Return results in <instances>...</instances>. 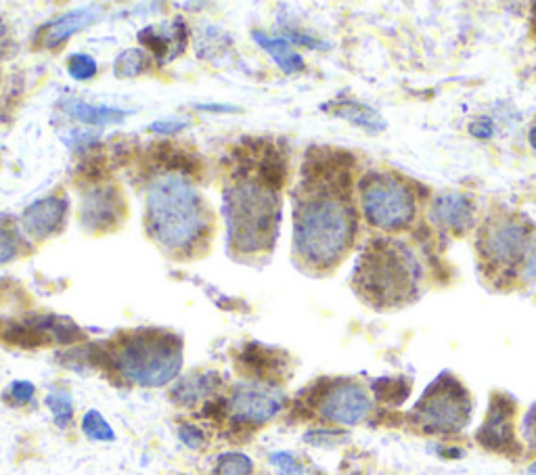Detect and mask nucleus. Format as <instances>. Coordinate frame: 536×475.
<instances>
[{"instance_id": "20", "label": "nucleus", "mask_w": 536, "mask_h": 475, "mask_svg": "<svg viewBox=\"0 0 536 475\" xmlns=\"http://www.w3.org/2000/svg\"><path fill=\"white\" fill-rule=\"evenodd\" d=\"M63 111L67 116H72L74 120L88 124V126H109V124H122L128 116V111L118 109V107H107V105H91L76 99H67L61 103Z\"/></svg>"}, {"instance_id": "34", "label": "nucleus", "mask_w": 536, "mask_h": 475, "mask_svg": "<svg viewBox=\"0 0 536 475\" xmlns=\"http://www.w3.org/2000/svg\"><path fill=\"white\" fill-rule=\"evenodd\" d=\"M178 438H181V442L189 448H201L206 442V436L201 429L193 423H183L181 427H178Z\"/></svg>"}, {"instance_id": "12", "label": "nucleus", "mask_w": 536, "mask_h": 475, "mask_svg": "<svg viewBox=\"0 0 536 475\" xmlns=\"http://www.w3.org/2000/svg\"><path fill=\"white\" fill-rule=\"evenodd\" d=\"M126 216V201L122 191L114 185H93L82 197L80 222L86 231L107 233L114 231Z\"/></svg>"}, {"instance_id": "5", "label": "nucleus", "mask_w": 536, "mask_h": 475, "mask_svg": "<svg viewBox=\"0 0 536 475\" xmlns=\"http://www.w3.org/2000/svg\"><path fill=\"white\" fill-rule=\"evenodd\" d=\"M107 360L122 377L143 388H162L183 367V344L174 333L139 329L122 335L107 352Z\"/></svg>"}, {"instance_id": "26", "label": "nucleus", "mask_w": 536, "mask_h": 475, "mask_svg": "<svg viewBox=\"0 0 536 475\" xmlns=\"http://www.w3.org/2000/svg\"><path fill=\"white\" fill-rule=\"evenodd\" d=\"M373 392L382 402L400 404V402L407 400V396L411 392V383H407L402 377H396V379L384 377V379L373 381Z\"/></svg>"}, {"instance_id": "42", "label": "nucleus", "mask_w": 536, "mask_h": 475, "mask_svg": "<svg viewBox=\"0 0 536 475\" xmlns=\"http://www.w3.org/2000/svg\"><path fill=\"white\" fill-rule=\"evenodd\" d=\"M534 26H536V24H534ZM534 30H536V28H534Z\"/></svg>"}, {"instance_id": "19", "label": "nucleus", "mask_w": 536, "mask_h": 475, "mask_svg": "<svg viewBox=\"0 0 536 475\" xmlns=\"http://www.w3.org/2000/svg\"><path fill=\"white\" fill-rule=\"evenodd\" d=\"M241 365L245 367V371H250L256 377V381L271 383L273 379L283 375L287 360L273 348H266L262 344H250L241 352Z\"/></svg>"}, {"instance_id": "1", "label": "nucleus", "mask_w": 536, "mask_h": 475, "mask_svg": "<svg viewBox=\"0 0 536 475\" xmlns=\"http://www.w3.org/2000/svg\"><path fill=\"white\" fill-rule=\"evenodd\" d=\"M352 185L300 183L294 210V250L315 270L338 266L354 245L359 218L350 201Z\"/></svg>"}, {"instance_id": "9", "label": "nucleus", "mask_w": 536, "mask_h": 475, "mask_svg": "<svg viewBox=\"0 0 536 475\" xmlns=\"http://www.w3.org/2000/svg\"><path fill=\"white\" fill-rule=\"evenodd\" d=\"M310 404L315 406L321 419L338 425H359L373 409L367 390L352 379L319 381L312 390Z\"/></svg>"}, {"instance_id": "2", "label": "nucleus", "mask_w": 536, "mask_h": 475, "mask_svg": "<svg viewBox=\"0 0 536 475\" xmlns=\"http://www.w3.org/2000/svg\"><path fill=\"white\" fill-rule=\"evenodd\" d=\"M147 231L155 243L174 254H191L212 233V216L187 178L166 174L147 191Z\"/></svg>"}, {"instance_id": "37", "label": "nucleus", "mask_w": 536, "mask_h": 475, "mask_svg": "<svg viewBox=\"0 0 536 475\" xmlns=\"http://www.w3.org/2000/svg\"><path fill=\"white\" fill-rule=\"evenodd\" d=\"M522 436L530 448H536V402L530 406L522 421Z\"/></svg>"}, {"instance_id": "13", "label": "nucleus", "mask_w": 536, "mask_h": 475, "mask_svg": "<svg viewBox=\"0 0 536 475\" xmlns=\"http://www.w3.org/2000/svg\"><path fill=\"white\" fill-rule=\"evenodd\" d=\"M67 210H70L67 197L49 195V197L34 201L32 206L24 210V214H21V224H24V231L30 237L44 241L61 231Z\"/></svg>"}, {"instance_id": "31", "label": "nucleus", "mask_w": 536, "mask_h": 475, "mask_svg": "<svg viewBox=\"0 0 536 475\" xmlns=\"http://www.w3.org/2000/svg\"><path fill=\"white\" fill-rule=\"evenodd\" d=\"M344 440H346V434L338 432V429H312V432H308L304 436V442H308L312 446H319V448L338 446Z\"/></svg>"}, {"instance_id": "14", "label": "nucleus", "mask_w": 536, "mask_h": 475, "mask_svg": "<svg viewBox=\"0 0 536 475\" xmlns=\"http://www.w3.org/2000/svg\"><path fill=\"white\" fill-rule=\"evenodd\" d=\"M474 201L465 193H442L432 201L430 220L440 231L465 235L474 226Z\"/></svg>"}, {"instance_id": "36", "label": "nucleus", "mask_w": 536, "mask_h": 475, "mask_svg": "<svg viewBox=\"0 0 536 475\" xmlns=\"http://www.w3.org/2000/svg\"><path fill=\"white\" fill-rule=\"evenodd\" d=\"M469 134H472V137H476V139H480V141L493 139L495 124L490 118H478V120H474L472 124H469Z\"/></svg>"}, {"instance_id": "16", "label": "nucleus", "mask_w": 536, "mask_h": 475, "mask_svg": "<svg viewBox=\"0 0 536 475\" xmlns=\"http://www.w3.org/2000/svg\"><path fill=\"white\" fill-rule=\"evenodd\" d=\"M149 160L151 164L160 166L176 176H199L201 168H204V162H201V157L195 155L193 151L174 145V143H155L149 151Z\"/></svg>"}, {"instance_id": "22", "label": "nucleus", "mask_w": 536, "mask_h": 475, "mask_svg": "<svg viewBox=\"0 0 536 475\" xmlns=\"http://www.w3.org/2000/svg\"><path fill=\"white\" fill-rule=\"evenodd\" d=\"M220 386V377L216 373H195L183 377L172 390V400L181 406H193L199 398L210 396Z\"/></svg>"}, {"instance_id": "10", "label": "nucleus", "mask_w": 536, "mask_h": 475, "mask_svg": "<svg viewBox=\"0 0 536 475\" xmlns=\"http://www.w3.org/2000/svg\"><path fill=\"white\" fill-rule=\"evenodd\" d=\"M516 413L518 404L509 394L503 392L493 394L484 423L476 434L480 446L511 459L518 457L522 452V446L516 436Z\"/></svg>"}, {"instance_id": "28", "label": "nucleus", "mask_w": 536, "mask_h": 475, "mask_svg": "<svg viewBox=\"0 0 536 475\" xmlns=\"http://www.w3.org/2000/svg\"><path fill=\"white\" fill-rule=\"evenodd\" d=\"M82 432L93 442H114L116 434L99 411H88L82 419Z\"/></svg>"}, {"instance_id": "3", "label": "nucleus", "mask_w": 536, "mask_h": 475, "mask_svg": "<svg viewBox=\"0 0 536 475\" xmlns=\"http://www.w3.org/2000/svg\"><path fill=\"white\" fill-rule=\"evenodd\" d=\"M421 266L407 243L390 237L367 241L356 260L352 285L377 310L407 306L419 296Z\"/></svg>"}, {"instance_id": "32", "label": "nucleus", "mask_w": 536, "mask_h": 475, "mask_svg": "<svg viewBox=\"0 0 536 475\" xmlns=\"http://www.w3.org/2000/svg\"><path fill=\"white\" fill-rule=\"evenodd\" d=\"M271 463L277 467L279 475H304V465L292 455V452H273Z\"/></svg>"}, {"instance_id": "7", "label": "nucleus", "mask_w": 536, "mask_h": 475, "mask_svg": "<svg viewBox=\"0 0 536 475\" xmlns=\"http://www.w3.org/2000/svg\"><path fill=\"white\" fill-rule=\"evenodd\" d=\"M532 229L526 218L513 214L490 216L478 231V254L486 273L497 279H513L524 266Z\"/></svg>"}, {"instance_id": "6", "label": "nucleus", "mask_w": 536, "mask_h": 475, "mask_svg": "<svg viewBox=\"0 0 536 475\" xmlns=\"http://www.w3.org/2000/svg\"><path fill=\"white\" fill-rule=\"evenodd\" d=\"M359 201L365 220L377 231H407L417 218L415 191L390 172H367L359 180Z\"/></svg>"}, {"instance_id": "30", "label": "nucleus", "mask_w": 536, "mask_h": 475, "mask_svg": "<svg viewBox=\"0 0 536 475\" xmlns=\"http://www.w3.org/2000/svg\"><path fill=\"white\" fill-rule=\"evenodd\" d=\"M19 254V237L11 224L0 218V264L11 262Z\"/></svg>"}, {"instance_id": "15", "label": "nucleus", "mask_w": 536, "mask_h": 475, "mask_svg": "<svg viewBox=\"0 0 536 475\" xmlns=\"http://www.w3.org/2000/svg\"><path fill=\"white\" fill-rule=\"evenodd\" d=\"M139 42L155 55L158 63H168L181 55L187 44V26L181 19L172 21V26H147L139 32Z\"/></svg>"}, {"instance_id": "41", "label": "nucleus", "mask_w": 536, "mask_h": 475, "mask_svg": "<svg viewBox=\"0 0 536 475\" xmlns=\"http://www.w3.org/2000/svg\"><path fill=\"white\" fill-rule=\"evenodd\" d=\"M530 473H532V475H536V463L530 467Z\"/></svg>"}, {"instance_id": "40", "label": "nucleus", "mask_w": 536, "mask_h": 475, "mask_svg": "<svg viewBox=\"0 0 536 475\" xmlns=\"http://www.w3.org/2000/svg\"><path fill=\"white\" fill-rule=\"evenodd\" d=\"M528 143H530V147L536 151V124L530 128V132H528Z\"/></svg>"}, {"instance_id": "17", "label": "nucleus", "mask_w": 536, "mask_h": 475, "mask_svg": "<svg viewBox=\"0 0 536 475\" xmlns=\"http://www.w3.org/2000/svg\"><path fill=\"white\" fill-rule=\"evenodd\" d=\"M97 17V9H76L65 13L40 30V44L44 49H57L67 38H72L76 32L91 26Z\"/></svg>"}, {"instance_id": "8", "label": "nucleus", "mask_w": 536, "mask_h": 475, "mask_svg": "<svg viewBox=\"0 0 536 475\" xmlns=\"http://www.w3.org/2000/svg\"><path fill=\"white\" fill-rule=\"evenodd\" d=\"M409 419L426 434H459L472 419V396L453 373L444 371L421 394Z\"/></svg>"}, {"instance_id": "38", "label": "nucleus", "mask_w": 536, "mask_h": 475, "mask_svg": "<svg viewBox=\"0 0 536 475\" xmlns=\"http://www.w3.org/2000/svg\"><path fill=\"white\" fill-rule=\"evenodd\" d=\"M522 275L526 281H536V233L532 235L528 254H526V260L522 266Z\"/></svg>"}, {"instance_id": "33", "label": "nucleus", "mask_w": 536, "mask_h": 475, "mask_svg": "<svg viewBox=\"0 0 536 475\" xmlns=\"http://www.w3.org/2000/svg\"><path fill=\"white\" fill-rule=\"evenodd\" d=\"M34 394H36V388H34V383H30V381H13L11 386L7 388V400L13 406H24V404L32 402Z\"/></svg>"}, {"instance_id": "23", "label": "nucleus", "mask_w": 536, "mask_h": 475, "mask_svg": "<svg viewBox=\"0 0 536 475\" xmlns=\"http://www.w3.org/2000/svg\"><path fill=\"white\" fill-rule=\"evenodd\" d=\"M0 337H3L5 342L15 344L19 348H40V346H47L51 342V339L34 325V321L7 323L5 329L0 331Z\"/></svg>"}, {"instance_id": "27", "label": "nucleus", "mask_w": 536, "mask_h": 475, "mask_svg": "<svg viewBox=\"0 0 536 475\" xmlns=\"http://www.w3.org/2000/svg\"><path fill=\"white\" fill-rule=\"evenodd\" d=\"M254 463L243 452H225L220 455L214 467V475H252Z\"/></svg>"}, {"instance_id": "35", "label": "nucleus", "mask_w": 536, "mask_h": 475, "mask_svg": "<svg viewBox=\"0 0 536 475\" xmlns=\"http://www.w3.org/2000/svg\"><path fill=\"white\" fill-rule=\"evenodd\" d=\"M187 126H189V120L187 118H166V120L153 122L149 126V130L151 132H158V134H176V132H181Z\"/></svg>"}, {"instance_id": "25", "label": "nucleus", "mask_w": 536, "mask_h": 475, "mask_svg": "<svg viewBox=\"0 0 536 475\" xmlns=\"http://www.w3.org/2000/svg\"><path fill=\"white\" fill-rule=\"evenodd\" d=\"M47 406H49V411L53 413L55 425L59 429H67L72 425V421H74V400H72L70 392H67V390H53L47 396Z\"/></svg>"}, {"instance_id": "18", "label": "nucleus", "mask_w": 536, "mask_h": 475, "mask_svg": "<svg viewBox=\"0 0 536 475\" xmlns=\"http://www.w3.org/2000/svg\"><path fill=\"white\" fill-rule=\"evenodd\" d=\"M323 109H329L331 116L342 118L348 124L361 128L369 134H379L388 128V122L382 118V113H379L375 107L365 105L361 101L338 99V101H331V103L323 105Z\"/></svg>"}, {"instance_id": "39", "label": "nucleus", "mask_w": 536, "mask_h": 475, "mask_svg": "<svg viewBox=\"0 0 536 475\" xmlns=\"http://www.w3.org/2000/svg\"><path fill=\"white\" fill-rule=\"evenodd\" d=\"M199 111H212V113H237L239 107L225 105V103H201L197 105Z\"/></svg>"}, {"instance_id": "24", "label": "nucleus", "mask_w": 536, "mask_h": 475, "mask_svg": "<svg viewBox=\"0 0 536 475\" xmlns=\"http://www.w3.org/2000/svg\"><path fill=\"white\" fill-rule=\"evenodd\" d=\"M151 59L145 51L141 49H126L116 57L114 63V76L120 80L126 78H137L149 70Z\"/></svg>"}, {"instance_id": "29", "label": "nucleus", "mask_w": 536, "mask_h": 475, "mask_svg": "<svg viewBox=\"0 0 536 475\" xmlns=\"http://www.w3.org/2000/svg\"><path fill=\"white\" fill-rule=\"evenodd\" d=\"M67 74L78 82L91 80L97 74V61L91 55H84V53L72 55L70 59H67Z\"/></svg>"}, {"instance_id": "21", "label": "nucleus", "mask_w": 536, "mask_h": 475, "mask_svg": "<svg viewBox=\"0 0 536 475\" xmlns=\"http://www.w3.org/2000/svg\"><path fill=\"white\" fill-rule=\"evenodd\" d=\"M252 38L256 40V44L260 49H264L268 55L273 57V61L281 67L285 74H300L304 72V59L302 55H298L292 47V42L283 36H268L266 32H252Z\"/></svg>"}, {"instance_id": "11", "label": "nucleus", "mask_w": 536, "mask_h": 475, "mask_svg": "<svg viewBox=\"0 0 536 475\" xmlns=\"http://www.w3.org/2000/svg\"><path fill=\"white\" fill-rule=\"evenodd\" d=\"M285 406L283 392L273 383L248 381L235 388L229 400V413L235 425L256 427L271 421Z\"/></svg>"}, {"instance_id": "4", "label": "nucleus", "mask_w": 536, "mask_h": 475, "mask_svg": "<svg viewBox=\"0 0 536 475\" xmlns=\"http://www.w3.org/2000/svg\"><path fill=\"white\" fill-rule=\"evenodd\" d=\"M225 220L227 241L235 254L271 252L279 237L281 197L245 174L225 189Z\"/></svg>"}]
</instances>
